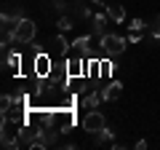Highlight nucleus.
I'll return each instance as SVG.
<instances>
[{"label": "nucleus", "mask_w": 160, "mask_h": 150, "mask_svg": "<svg viewBox=\"0 0 160 150\" xmlns=\"http://www.w3.org/2000/svg\"><path fill=\"white\" fill-rule=\"evenodd\" d=\"M126 43L128 38H123V35H115V32H104L102 35V54L104 56H120V54L126 51Z\"/></svg>", "instance_id": "1"}, {"label": "nucleus", "mask_w": 160, "mask_h": 150, "mask_svg": "<svg viewBox=\"0 0 160 150\" xmlns=\"http://www.w3.org/2000/svg\"><path fill=\"white\" fill-rule=\"evenodd\" d=\"M35 38H38V24H35L32 19L24 16L22 22L16 24V29H13V43H19V46H27V43H32Z\"/></svg>", "instance_id": "2"}, {"label": "nucleus", "mask_w": 160, "mask_h": 150, "mask_svg": "<svg viewBox=\"0 0 160 150\" xmlns=\"http://www.w3.org/2000/svg\"><path fill=\"white\" fill-rule=\"evenodd\" d=\"M104 126H107V118H104L102 110H88L86 115H83V131H88V134H99Z\"/></svg>", "instance_id": "3"}, {"label": "nucleus", "mask_w": 160, "mask_h": 150, "mask_svg": "<svg viewBox=\"0 0 160 150\" xmlns=\"http://www.w3.org/2000/svg\"><path fill=\"white\" fill-rule=\"evenodd\" d=\"M48 81H51L53 86H59V88H67V86H69V67H67V59H64V62H53Z\"/></svg>", "instance_id": "4"}, {"label": "nucleus", "mask_w": 160, "mask_h": 150, "mask_svg": "<svg viewBox=\"0 0 160 150\" xmlns=\"http://www.w3.org/2000/svg\"><path fill=\"white\" fill-rule=\"evenodd\" d=\"M51 67H53V62H51V56L46 51L35 54V62H32V75L35 78H48L51 75Z\"/></svg>", "instance_id": "5"}, {"label": "nucleus", "mask_w": 160, "mask_h": 150, "mask_svg": "<svg viewBox=\"0 0 160 150\" xmlns=\"http://www.w3.org/2000/svg\"><path fill=\"white\" fill-rule=\"evenodd\" d=\"M67 67H69V78H86V56H78V54H69L67 56Z\"/></svg>", "instance_id": "6"}, {"label": "nucleus", "mask_w": 160, "mask_h": 150, "mask_svg": "<svg viewBox=\"0 0 160 150\" xmlns=\"http://www.w3.org/2000/svg\"><path fill=\"white\" fill-rule=\"evenodd\" d=\"M120 97H123V83L120 81H109L107 86L102 88V99L104 102H118Z\"/></svg>", "instance_id": "7"}, {"label": "nucleus", "mask_w": 160, "mask_h": 150, "mask_svg": "<svg viewBox=\"0 0 160 150\" xmlns=\"http://www.w3.org/2000/svg\"><path fill=\"white\" fill-rule=\"evenodd\" d=\"M107 16H109V22H115V24H123L128 19V13H126V8L120 6V3H107Z\"/></svg>", "instance_id": "8"}, {"label": "nucleus", "mask_w": 160, "mask_h": 150, "mask_svg": "<svg viewBox=\"0 0 160 150\" xmlns=\"http://www.w3.org/2000/svg\"><path fill=\"white\" fill-rule=\"evenodd\" d=\"M3 67L6 70H16L22 67V54L19 51H11V48H3Z\"/></svg>", "instance_id": "9"}, {"label": "nucleus", "mask_w": 160, "mask_h": 150, "mask_svg": "<svg viewBox=\"0 0 160 150\" xmlns=\"http://www.w3.org/2000/svg\"><path fill=\"white\" fill-rule=\"evenodd\" d=\"M91 27H93V35L96 38H102L104 32H107V22H109V16H107V11H99V13H93L91 16Z\"/></svg>", "instance_id": "10"}, {"label": "nucleus", "mask_w": 160, "mask_h": 150, "mask_svg": "<svg viewBox=\"0 0 160 150\" xmlns=\"http://www.w3.org/2000/svg\"><path fill=\"white\" fill-rule=\"evenodd\" d=\"M51 48H53V54H59V56H67L69 54V48H72V43L64 38V32H59L56 38L51 40Z\"/></svg>", "instance_id": "11"}, {"label": "nucleus", "mask_w": 160, "mask_h": 150, "mask_svg": "<svg viewBox=\"0 0 160 150\" xmlns=\"http://www.w3.org/2000/svg\"><path fill=\"white\" fill-rule=\"evenodd\" d=\"M99 102H104V99H102V88H99V91L86 94V97L80 99V104H83L86 110H96V107H99Z\"/></svg>", "instance_id": "12"}, {"label": "nucleus", "mask_w": 160, "mask_h": 150, "mask_svg": "<svg viewBox=\"0 0 160 150\" xmlns=\"http://www.w3.org/2000/svg\"><path fill=\"white\" fill-rule=\"evenodd\" d=\"M112 142H115V131L109 126H104L102 131L96 134V145H112Z\"/></svg>", "instance_id": "13"}, {"label": "nucleus", "mask_w": 160, "mask_h": 150, "mask_svg": "<svg viewBox=\"0 0 160 150\" xmlns=\"http://www.w3.org/2000/svg\"><path fill=\"white\" fill-rule=\"evenodd\" d=\"M144 29H147V24H144L142 19H131V22H128V32H142L144 35Z\"/></svg>", "instance_id": "14"}, {"label": "nucleus", "mask_w": 160, "mask_h": 150, "mask_svg": "<svg viewBox=\"0 0 160 150\" xmlns=\"http://www.w3.org/2000/svg\"><path fill=\"white\" fill-rule=\"evenodd\" d=\"M56 24H59V32H69V29L75 27L69 16H59V22H56Z\"/></svg>", "instance_id": "15"}, {"label": "nucleus", "mask_w": 160, "mask_h": 150, "mask_svg": "<svg viewBox=\"0 0 160 150\" xmlns=\"http://www.w3.org/2000/svg\"><path fill=\"white\" fill-rule=\"evenodd\" d=\"M149 35H152V40H160V19H155L152 27H149Z\"/></svg>", "instance_id": "16"}, {"label": "nucleus", "mask_w": 160, "mask_h": 150, "mask_svg": "<svg viewBox=\"0 0 160 150\" xmlns=\"http://www.w3.org/2000/svg\"><path fill=\"white\" fill-rule=\"evenodd\" d=\"M142 32H128V43H142Z\"/></svg>", "instance_id": "17"}, {"label": "nucleus", "mask_w": 160, "mask_h": 150, "mask_svg": "<svg viewBox=\"0 0 160 150\" xmlns=\"http://www.w3.org/2000/svg\"><path fill=\"white\" fill-rule=\"evenodd\" d=\"M53 8H56V11H64V8H67V0H53Z\"/></svg>", "instance_id": "18"}, {"label": "nucleus", "mask_w": 160, "mask_h": 150, "mask_svg": "<svg viewBox=\"0 0 160 150\" xmlns=\"http://www.w3.org/2000/svg\"><path fill=\"white\" fill-rule=\"evenodd\" d=\"M80 16H83V19H91L93 13H91V8H88V6H83V8H80Z\"/></svg>", "instance_id": "19"}, {"label": "nucleus", "mask_w": 160, "mask_h": 150, "mask_svg": "<svg viewBox=\"0 0 160 150\" xmlns=\"http://www.w3.org/2000/svg\"><path fill=\"white\" fill-rule=\"evenodd\" d=\"M91 3H93V6H102V3H104V0H91Z\"/></svg>", "instance_id": "20"}]
</instances>
